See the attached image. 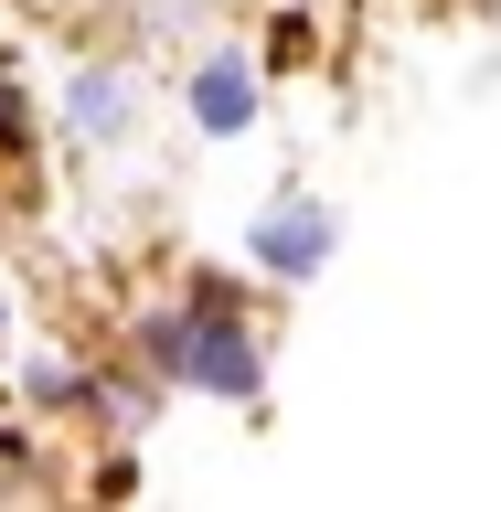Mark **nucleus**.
Segmentation results:
<instances>
[{
  "mask_svg": "<svg viewBox=\"0 0 501 512\" xmlns=\"http://www.w3.org/2000/svg\"><path fill=\"white\" fill-rule=\"evenodd\" d=\"M182 384H203V395H224V406H246L256 384H267V352H256V331H246V320H224V310H192Z\"/></svg>",
  "mask_w": 501,
  "mask_h": 512,
  "instance_id": "nucleus-2",
  "label": "nucleus"
},
{
  "mask_svg": "<svg viewBox=\"0 0 501 512\" xmlns=\"http://www.w3.org/2000/svg\"><path fill=\"white\" fill-rule=\"evenodd\" d=\"M75 128H86V139H118L128 128V75L118 64H86V75H75Z\"/></svg>",
  "mask_w": 501,
  "mask_h": 512,
  "instance_id": "nucleus-4",
  "label": "nucleus"
},
{
  "mask_svg": "<svg viewBox=\"0 0 501 512\" xmlns=\"http://www.w3.org/2000/svg\"><path fill=\"white\" fill-rule=\"evenodd\" d=\"M0 331H11V288H0Z\"/></svg>",
  "mask_w": 501,
  "mask_h": 512,
  "instance_id": "nucleus-7",
  "label": "nucleus"
},
{
  "mask_svg": "<svg viewBox=\"0 0 501 512\" xmlns=\"http://www.w3.org/2000/svg\"><path fill=\"white\" fill-rule=\"evenodd\" d=\"M246 118H256V64L246 54H214L203 75H192V128H203V139H235Z\"/></svg>",
  "mask_w": 501,
  "mask_h": 512,
  "instance_id": "nucleus-3",
  "label": "nucleus"
},
{
  "mask_svg": "<svg viewBox=\"0 0 501 512\" xmlns=\"http://www.w3.org/2000/svg\"><path fill=\"white\" fill-rule=\"evenodd\" d=\"M11 470H22V448H11V438H0V491H11Z\"/></svg>",
  "mask_w": 501,
  "mask_h": 512,
  "instance_id": "nucleus-6",
  "label": "nucleus"
},
{
  "mask_svg": "<svg viewBox=\"0 0 501 512\" xmlns=\"http://www.w3.org/2000/svg\"><path fill=\"white\" fill-rule=\"evenodd\" d=\"M331 235H342V224H331V203L278 192V203L246 224V256L267 267V278H320V267H331Z\"/></svg>",
  "mask_w": 501,
  "mask_h": 512,
  "instance_id": "nucleus-1",
  "label": "nucleus"
},
{
  "mask_svg": "<svg viewBox=\"0 0 501 512\" xmlns=\"http://www.w3.org/2000/svg\"><path fill=\"white\" fill-rule=\"evenodd\" d=\"M0 150H22V96L0 86Z\"/></svg>",
  "mask_w": 501,
  "mask_h": 512,
  "instance_id": "nucleus-5",
  "label": "nucleus"
}]
</instances>
